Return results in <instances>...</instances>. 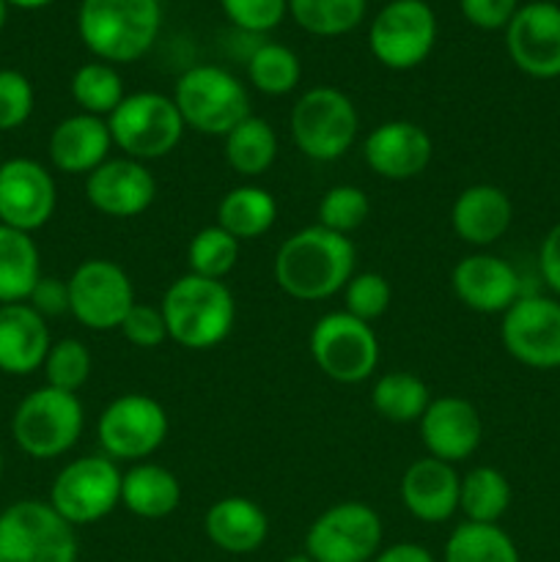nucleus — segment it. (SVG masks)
<instances>
[{
	"mask_svg": "<svg viewBox=\"0 0 560 562\" xmlns=\"http://www.w3.org/2000/svg\"><path fill=\"white\" fill-rule=\"evenodd\" d=\"M357 250L349 236L322 225L291 234L275 252L272 274L280 291L300 302H324L340 294L355 274Z\"/></svg>",
	"mask_w": 560,
	"mask_h": 562,
	"instance_id": "obj_1",
	"label": "nucleus"
},
{
	"mask_svg": "<svg viewBox=\"0 0 560 562\" xmlns=\"http://www.w3.org/2000/svg\"><path fill=\"white\" fill-rule=\"evenodd\" d=\"M163 27L159 0H80L77 33L104 64H135L154 47Z\"/></svg>",
	"mask_w": 560,
	"mask_h": 562,
	"instance_id": "obj_2",
	"label": "nucleus"
},
{
	"mask_svg": "<svg viewBox=\"0 0 560 562\" xmlns=\"http://www.w3.org/2000/svg\"><path fill=\"white\" fill-rule=\"evenodd\" d=\"M168 338L181 349L206 351L223 344L236 324V300L223 280L181 274L159 302Z\"/></svg>",
	"mask_w": 560,
	"mask_h": 562,
	"instance_id": "obj_3",
	"label": "nucleus"
},
{
	"mask_svg": "<svg viewBox=\"0 0 560 562\" xmlns=\"http://www.w3.org/2000/svg\"><path fill=\"white\" fill-rule=\"evenodd\" d=\"M82 426L86 409L77 393L55 390L49 384L27 393L11 415V437L16 448L36 461L69 453L80 442Z\"/></svg>",
	"mask_w": 560,
	"mask_h": 562,
	"instance_id": "obj_4",
	"label": "nucleus"
},
{
	"mask_svg": "<svg viewBox=\"0 0 560 562\" xmlns=\"http://www.w3.org/2000/svg\"><path fill=\"white\" fill-rule=\"evenodd\" d=\"M173 102L187 130L225 137L250 115V93L236 75L214 64L190 66L176 80Z\"/></svg>",
	"mask_w": 560,
	"mask_h": 562,
	"instance_id": "obj_5",
	"label": "nucleus"
},
{
	"mask_svg": "<svg viewBox=\"0 0 560 562\" xmlns=\"http://www.w3.org/2000/svg\"><path fill=\"white\" fill-rule=\"evenodd\" d=\"M108 126L113 146L137 162L168 157L187 132L173 97L159 91L126 93L124 102L108 115Z\"/></svg>",
	"mask_w": 560,
	"mask_h": 562,
	"instance_id": "obj_6",
	"label": "nucleus"
},
{
	"mask_svg": "<svg viewBox=\"0 0 560 562\" xmlns=\"http://www.w3.org/2000/svg\"><path fill=\"white\" fill-rule=\"evenodd\" d=\"M77 527L42 499L0 510V562H77Z\"/></svg>",
	"mask_w": 560,
	"mask_h": 562,
	"instance_id": "obj_7",
	"label": "nucleus"
},
{
	"mask_svg": "<svg viewBox=\"0 0 560 562\" xmlns=\"http://www.w3.org/2000/svg\"><path fill=\"white\" fill-rule=\"evenodd\" d=\"M289 126L294 146L307 159L335 162L355 143L360 115H357L355 102L340 88L316 86L296 99Z\"/></svg>",
	"mask_w": 560,
	"mask_h": 562,
	"instance_id": "obj_8",
	"label": "nucleus"
},
{
	"mask_svg": "<svg viewBox=\"0 0 560 562\" xmlns=\"http://www.w3.org/2000/svg\"><path fill=\"white\" fill-rule=\"evenodd\" d=\"M437 14L426 0H390L368 27V49L393 71L421 66L437 44Z\"/></svg>",
	"mask_w": 560,
	"mask_h": 562,
	"instance_id": "obj_9",
	"label": "nucleus"
},
{
	"mask_svg": "<svg viewBox=\"0 0 560 562\" xmlns=\"http://www.w3.org/2000/svg\"><path fill=\"white\" fill-rule=\"evenodd\" d=\"M170 420L159 401L143 393H126L110 401L97 420L99 448L108 459L141 464L168 439Z\"/></svg>",
	"mask_w": 560,
	"mask_h": 562,
	"instance_id": "obj_10",
	"label": "nucleus"
},
{
	"mask_svg": "<svg viewBox=\"0 0 560 562\" xmlns=\"http://www.w3.org/2000/svg\"><path fill=\"white\" fill-rule=\"evenodd\" d=\"M121 475L119 464L104 453L82 456L55 475L47 503L71 527L97 525L121 505Z\"/></svg>",
	"mask_w": 560,
	"mask_h": 562,
	"instance_id": "obj_11",
	"label": "nucleus"
},
{
	"mask_svg": "<svg viewBox=\"0 0 560 562\" xmlns=\"http://www.w3.org/2000/svg\"><path fill=\"white\" fill-rule=\"evenodd\" d=\"M311 357L318 371L338 384H360L379 366V338L368 322L346 311L327 313L311 329Z\"/></svg>",
	"mask_w": 560,
	"mask_h": 562,
	"instance_id": "obj_12",
	"label": "nucleus"
},
{
	"mask_svg": "<svg viewBox=\"0 0 560 562\" xmlns=\"http://www.w3.org/2000/svg\"><path fill=\"white\" fill-rule=\"evenodd\" d=\"M382 519L366 503H335L305 532V554L316 562H371L382 549Z\"/></svg>",
	"mask_w": 560,
	"mask_h": 562,
	"instance_id": "obj_13",
	"label": "nucleus"
},
{
	"mask_svg": "<svg viewBox=\"0 0 560 562\" xmlns=\"http://www.w3.org/2000/svg\"><path fill=\"white\" fill-rule=\"evenodd\" d=\"M69 313L93 333H110L124 324L135 307V285L130 274L108 258H88L66 278Z\"/></svg>",
	"mask_w": 560,
	"mask_h": 562,
	"instance_id": "obj_14",
	"label": "nucleus"
},
{
	"mask_svg": "<svg viewBox=\"0 0 560 562\" xmlns=\"http://www.w3.org/2000/svg\"><path fill=\"white\" fill-rule=\"evenodd\" d=\"M505 351L533 371L560 368V300L544 294H522L500 324Z\"/></svg>",
	"mask_w": 560,
	"mask_h": 562,
	"instance_id": "obj_15",
	"label": "nucleus"
},
{
	"mask_svg": "<svg viewBox=\"0 0 560 562\" xmlns=\"http://www.w3.org/2000/svg\"><path fill=\"white\" fill-rule=\"evenodd\" d=\"M505 49L522 75L533 80L560 77V5L533 0L519 5L505 27Z\"/></svg>",
	"mask_w": 560,
	"mask_h": 562,
	"instance_id": "obj_16",
	"label": "nucleus"
},
{
	"mask_svg": "<svg viewBox=\"0 0 560 562\" xmlns=\"http://www.w3.org/2000/svg\"><path fill=\"white\" fill-rule=\"evenodd\" d=\"M55 206L58 187L42 162L14 157L0 165V225L33 234L53 220Z\"/></svg>",
	"mask_w": 560,
	"mask_h": 562,
	"instance_id": "obj_17",
	"label": "nucleus"
},
{
	"mask_svg": "<svg viewBox=\"0 0 560 562\" xmlns=\"http://www.w3.org/2000/svg\"><path fill=\"white\" fill-rule=\"evenodd\" d=\"M450 285L461 305L481 316H503L522 296L519 272L492 252H472L461 258L450 272Z\"/></svg>",
	"mask_w": 560,
	"mask_h": 562,
	"instance_id": "obj_18",
	"label": "nucleus"
},
{
	"mask_svg": "<svg viewBox=\"0 0 560 562\" xmlns=\"http://www.w3.org/2000/svg\"><path fill=\"white\" fill-rule=\"evenodd\" d=\"M434 140L415 121H384L368 132L362 159L388 181H410L432 165Z\"/></svg>",
	"mask_w": 560,
	"mask_h": 562,
	"instance_id": "obj_19",
	"label": "nucleus"
},
{
	"mask_svg": "<svg viewBox=\"0 0 560 562\" xmlns=\"http://www.w3.org/2000/svg\"><path fill=\"white\" fill-rule=\"evenodd\" d=\"M86 198L99 214L130 220L146 212L157 198V181L146 162L130 157H110L86 176Z\"/></svg>",
	"mask_w": 560,
	"mask_h": 562,
	"instance_id": "obj_20",
	"label": "nucleus"
},
{
	"mask_svg": "<svg viewBox=\"0 0 560 562\" xmlns=\"http://www.w3.org/2000/svg\"><path fill=\"white\" fill-rule=\"evenodd\" d=\"M421 426L423 448L432 459L448 461V464H461L472 459L483 439V423L475 406L467 398L456 395H443L432 398L428 409L417 420Z\"/></svg>",
	"mask_w": 560,
	"mask_h": 562,
	"instance_id": "obj_21",
	"label": "nucleus"
},
{
	"mask_svg": "<svg viewBox=\"0 0 560 562\" xmlns=\"http://www.w3.org/2000/svg\"><path fill=\"white\" fill-rule=\"evenodd\" d=\"M461 475L453 464L426 456L412 461L401 475V505L423 525H443L459 510Z\"/></svg>",
	"mask_w": 560,
	"mask_h": 562,
	"instance_id": "obj_22",
	"label": "nucleus"
},
{
	"mask_svg": "<svg viewBox=\"0 0 560 562\" xmlns=\"http://www.w3.org/2000/svg\"><path fill=\"white\" fill-rule=\"evenodd\" d=\"M113 137H110L108 119L77 113L58 121L49 132V162L55 170L66 176H88L104 165L113 151Z\"/></svg>",
	"mask_w": 560,
	"mask_h": 562,
	"instance_id": "obj_23",
	"label": "nucleus"
},
{
	"mask_svg": "<svg viewBox=\"0 0 560 562\" xmlns=\"http://www.w3.org/2000/svg\"><path fill=\"white\" fill-rule=\"evenodd\" d=\"M53 346L47 318L38 316L27 302L0 305V373L31 376L42 371Z\"/></svg>",
	"mask_w": 560,
	"mask_h": 562,
	"instance_id": "obj_24",
	"label": "nucleus"
},
{
	"mask_svg": "<svg viewBox=\"0 0 560 562\" xmlns=\"http://www.w3.org/2000/svg\"><path fill=\"white\" fill-rule=\"evenodd\" d=\"M514 223V203L508 192L494 184H472L459 192L450 209L456 236L470 247H492Z\"/></svg>",
	"mask_w": 560,
	"mask_h": 562,
	"instance_id": "obj_25",
	"label": "nucleus"
},
{
	"mask_svg": "<svg viewBox=\"0 0 560 562\" xmlns=\"http://www.w3.org/2000/svg\"><path fill=\"white\" fill-rule=\"evenodd\" d=\"M203 532L209 543L225 554H253L269 536V519L250 497H223L209 505L203 516Z\"/></svg>",
	"mask_w": 560,
	"mask_h": 562,
	"instance_id": "obj_26",
	"label": "nucleus"
},
{
	"mask_svg": "<svg viewBox=\"0 0 560 562\" xmlns=\"http://www.w3.org/2000/svg\"><path fill=\"white\" fill-rule=\"evenodd\" d=\"M121 505L137 519H165L181 505L179 477L152 461L132 464L121 475Z\"/></svg>",
	"mask_w": 560,
	"mask_h": 562,
	"instance_id": "obj_27",
	"label": "nucleus"
},
{
	"mask_svg": "<svg viewBox=\"0 0 560 562\" xmlns=\"http://www.w3.org/2000/svg\"><path fill=\"white\" fill-rule=\"evenodd\" d=\"M42 280V252L33 234L0 225V305L27 302Z\"/></svg>",
	"mask_w": 560,
	"mask_h": 562,
	"instance_id": "obj_28",
	"label": "nucleus"
},
{
	"mask_svg": "<svg viewBox=\"0 0 560 562\" xmlns=\"http://www.w3.org/2000/svg\"><path fill=\"white\" fill-rule=\"evenodd\" d=\"M278 220V201L269 190L258 184L234 187L223 195L217 206V225L228 231L236 241L258 239Z\"/></svg>",
	"mask_w": 560,
	"mask_h": 562,
	"instance_id": "obj_29",
	"label": "nucleus"
},
{
	"mask_svg": "<svg viewBox=\"0 0 560 562\" xmlns=\"http://www.w3.org/2000/svg\"><path fill=\"white\" fill-rule=\"evenodd\" d=\"M223 154L234 173L256 179L267 173L278 159V132L267 119L247 115L223 137Z\"/></svg>",
	"mask_w": 560,
	"mask_h": 562,
	"instance_id": "obj_30",
	"label": "nucleus"
},
{
	"mask_svg": "<svg viewBox=\"0 0 560 562\" xmlns=\"http://www.w3.org/2000/svg\"><path fill=\"white\" fill-rule=\"evenodd\" d=\"M443 562H522L514 538L500 525L461 521L443 549Z\"/></svg>",
	"mask_w": 560,
	"mask_h": 562,
	"instance_id": "obj_31",
	"label": "nucleus"
},
{
	"mask_svg": "<svg viewBox=\"0 0 560 562\" xmlns=\"http://www.w3.org/2000/svg\"><path fill=\"white\" fill-rule=\"evenodd\" d=\"M511 483L494 467H475L467 475H461L459 486V510L464 521L478 525H500L511 508Z\"/></svg>",
	"mask_w": 560,
	"mask_h": 562,
	"instance_id": "obj_32",
	"label": "nucleus"
},
{
	"mask_svg": "<svg viewBox=\"0 0 560 562\" xmlns=\"http://www.w3.org/2000/svg\"><path fill=\"white\" fill-rule=\"evenodd\" d=\"M371 404L382 420L406 426V423L421 420L423 412L432 404V393L415 373L390 371L373 382Z\"/></svg>",
	"mask_w": 560,
	"mask_h": 562,
	"instance_id": "obj_33",
	"label": "nucleus"
},
{
	"mask_svg": "<svg viewBox=\"0 0 560 562\" xmlns=\"http://www.w3.org/2000/svg\"><path fill=\"white\" fill-rule=\"evenodd\" d=\"M368 0H289V14L305 33L338 38L360 27Z\"/></svg>",
	"mask_w": 560,
	"mask_h": 562,
	"instance_id": "obj_34",
	"label": "nucleus"
},
{
	"mask_svg": "<svg viewBox=\"0 0 560 562\" xmlns=\"http://www.w3.org/2000/svg\"><path fill=\"white\" fill-rule=\"evenodd\" d=\"M247 80L258 93L285 97L300 86L302 64L294 49L285 47V44L264 42L247 55Z\"/></svg>",
	"mask_w": 560,
	"mask_h": 562,
	"instance_id": "obj_35",
	"label": "nucleus"
},
{
	"mask_svg": "<svg viewBox=\"0 0 560 562\" xmlns=\"http://www.w3.org/2000/svg\"><path fill=\"white\" fill-rule=\"evenodd\" d=\"M69 91L75 104L80 108V113L97 115V119H108L126 97V88L119 69L113 64H104V60L82 64L71 75Z\"/></svg>",
	"mask_w": 560,
	"mask_h": 562,
	"instance_id": "obj_36",
	"label": "nucleus"
},
{
	"mask_svg": "<svg viewBox=\"0 0 560 562\" xmlns=\"http://www.w3.org/2000/svg\"><path fill=\"white\" fill-rule=\"evenodd\" d=\"M239 263V241L220 225L201 228L187 247V272L206 280H225Z\"/></svg>",
	"mask_w": 560,
	"mask_h": 562,
	"instance_id": "obj_37",
	"label": "nucleus"
},
{
	"mask_svg": "<svg viewBox=\"0 0 560 562\" xmlns=\"http://www.w3.org/2000/svg\"><path fill=\"white\" fill-rule=\"evenodd\" d=\"M91 351H88L82 340L60 338L53 340V346H49L42 371L49 387L66 390V393H80L88 379H91Z\"/></svg>",
	"mask_w": 560,
	"mask_h": 562,
	"instance_id": "obj_38",
	"label": "nucleus"
},
{
	"mask_svg": "<svg viewBox=\"0 0 560 562\" xmlns=\"http://www.w3.org/2000/svg\"><path fill=\"white\" fill-rule=\"evenodd\" d=\"M368 214H371V201H368L366 192L355 184L329 187L316 209L318 225L340 236H349L351 231L360 228L368 220Z\"/></svg>",
	"mask_w": 560,
	"mask_h": 562,
	"instance_id": "obj_39",
	"label": "nucleus"
},
{
	"mask_svg": "<svg viewBox=\"0 0 560 562\" xmlns=\"http://www.w3.org/2000/svg\"><path fill=\"white\" fill-rule=\"evenodd\" d=\"M340 294H344V311L368 324L384 316L390 302H393V289H390L388 278L379 272L351 274V280Z\"/></svg>",
	"mask_w": 560,
	"mask_h": 562,
	"instance_id": "obj_40",
	"label": "nucleus"
},
{
	"mask_svg": "<svg viewBox=\"0 0 560 562\" xmlns=\"http://www.w3.org/2000/svg\"><path fill=\"white\" fill-rule=\"evenodd\" d=\"M220 9L236 31L261 36L289 16V0H220Z\"/></svg>",
	"mask_w": 560,
	"mask_h": 562,
	"instance_id": "obj_41",
	"label": "nucleus"
},
{
	"mask_svg": "<svg viewBox=\"0 0 560 562\" xmlns=\"http://www.w3.org/2000/svg\"><path fill=\"white\" fill-rule=\"evenodd\" d=\"M33 82L16 69H0V132H14L33 115Z\"/></svg>",
	"mask_w": 560,
	"mask_h": 562,
	"instance_id": "obj_42",
	"label": "nucleus"
},
{
	"mask_svg": "<svg viewBox=\"0 0 560 562\" xmlns=\"http://www.w3.org/2000/svg\"><path fill=\"white\" fill-rule=\"evenodd\" d=\"M119 333L124 335L126 344H132L135 349H159V346L168 340V324H165V316L163 311H159V305L152 307V305H141V302H135V307L126 313Z\"/></svg>",
	"mask_w": 560,
	"mask_h": 562,
	"instance_id": "obj_43",
	"label": "nucleus"
},
{
	"mask_svg": "<svg viewBox=\"0 0 560 562\" xmlns=\"http://www.w3.org/2000/svg\"><path fill=\"white\" fill-rule=\"evenodd\" d=\"M459 9L478 31H505L519 11V0H459Z\"/></svg>",
	"mask_w": 560,
	"mask_h": 562,
	"instance_id": "obj_44",
	"label": "nucleus"
},
{
	"mask_svg": "<svg viewBox=\"0 0 560 562\" xmlns=\"http://www.w3.org/2000/svg\"><path fill=\"white\" fill-rule=\"evenodd\" d=\"M27 305L44 318L64 316V313H69V283L60 278L42 274V280L33 285L31 296H27Z\"/></svg>",
	"mask_w": 560,
	"mask_h": 562,
	"instance_id": "obj_45",
	"label": "nucleus"
},
{
	"mask_svg": "<svg viewBox=\"0 0 560 562\" xmlns=\"http://www.w3.org/2000/svg\"><path fill=\"white\" fill-rule=\"evenodd\" d=\"M538 272H541L547 289L555 296H560V223H555L541 239V247H538Z\"/></svg>",
	"mask_w": 560,
	"mask_h": 562,
	"instance_id": "obj_46",
	"label": "nucleus"
},
{
	"mask_svg": "<svg viewBox=\"0 0 560 562\" xmlns=\"http://www.w3.org/2000/svg\"><path fill=\"white\" fill-rule=\"evenodd\" d=\"M371 562H437L432 552H428L423 543L412 541H399L390 543V547L379 549V554Z\"/></svg>",
	"mask_w": 560,
	"mask_h": 562,
	"instance_id": "obj_47",
	"label": "nucleus"
},
{
	"mask_svg": "<svg viewBox=\"0 0 560 562\" xmlns=\"http://www.w3.org/2000/svg\"><path fill=\"white\" fill-rule=\"evenodd\" d=\"M9 3V9H20V11H38L44 9V5H49L53 0H5Z\"/></svg>",
	"mask_w": 560,
	"mask_h": 562,
	"instance_id": "obj_48",
	"label": "nucleus"
},
{
	"mask_svg": "<svg viewBox=\"0 0 560 562\" xmlns=\"http://www.w3.org/2000/svg\"><path fill=\"white\" fill-rule=\"evenodd\" d=\"M5 20H9V3H5V0H0V33H3Z\"/></svg>",
	"mask_w": 560,
	"mask_h": 562,
	"instance_id": "obj_49",
	"label": "nucleus"
},
{
	"mask_svg": "<svg viewBox=\"0 0 560 562\" xmlns=\"http://www.w3.org/2000/svg\"><path fill=\"white\" fill-rule=\"evenodd\" d=\"M285 562H316V560H311L307 554H291V558Z\"/></svg>",
	"mask_w": 560,
	"mask_h": 562,
	"instance_id": "obj_50",
	"label": "nucleus"
},
{
	"mask_svg": "<svg viewBox=\"0 0 560 562\" xmlns=\"http://www.w3.org/2000/svg\"><path fill=\"white\" fill-rule=\"evenodd\" d=\"M0 477H3V453H0Z\"/></svg>",
	"mask_w": 560,
	"mask_h": 562,
	"instance_id": "obj_51",
	"label": "nucleus"
},
{
	"mask_svg": "<svg viewBox=\"0 0 560 562\" xmlns=\"http://www.w3.org/2000/svg\"><path fill=\"white\" fill-rule=\"evenodd\" d=\"M379 3H390V0H379Z\"/></svg>",
	"mask_w": 560,
	"mask_h": 562,
	"instance_id": "obj_52",
	"label": "nucleus"
},
{
	"mask_svg": "<svg viewBox=\"0 0 560 562\" xmlns=\"http://www.w3.org/2000/svg\"><path fill=\"white\" fill-rule=\"evenodd\" d=\"M547 3H558V0H547Z\"/></svg>",
	"mask_w": 560,
	"mask_h": 562,
	"instance_id": "obj_53",
	"label": "nucleus"
}]
</instances>
